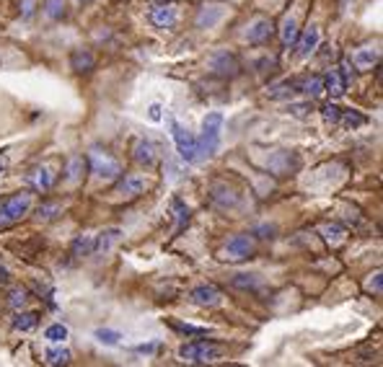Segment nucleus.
Segmentation results:
<instances>
[{"label": "nucleus", "mask_w": 383, "mask_h": 367, "mask_svg": "<svg viewBox=\"0 0 383 367\" xmlns=\"http://www.w3.org/2000/svg\"><path fill=\"white\" fill-rule=\"evenodd\" d=\"M223 114L221 111H210L202 120V132L197 137V161H204L218 150L223 135Z\"/></svg>", "instance_id": "nucleus-1"}, {"label": "nucleus", "mask_w": 383, "mask_h": 367, "mask_svg": "<svg viewBox=\"0 0 383 367\" xmlns=\"http://www.w3.org/2000/svg\"><path fill=\"white\" fill-rule=\"evenodd\" d=\"M179 357L184 362H192V365H207V362H218L223 357V347L215 342H207V339H200V342H189L179 350Z\"/></svg>", "instance_id": "nucleus-2"}, {"label": "nucleus", "mask_w": 383, "mask_h": 367, "mask_svg": "<svg viewBox=\"0 0 383 367\" xmlns=\"http://www.w3.org/2000/svg\"><path fill=\"white\" fill-rule=\"evenodd\" d=\"M85 161H88V166H91V171L99 176V179L104 181H114V179H120V173H122V166L117 158H111L106 150H102V147L96 145L88 150V155H85Z\"/></svg>", "instance_id": "nucleus-3"}, {"label": "nucleus", "mask_w": 383, "mask_h": 367, "mask_svg": "<svg viewBox=\"0 0 383 367\" xmlns=\"http://www.w3.org/2000/svg\"><path fill=\"white\" fill-rule=\"evenodd\" d=\"M32 205H34V194H32V192H18V194L8 196V199L0 205V225L18 222L24 215H29Z\"/></svg>", "instance_id": "nucleus-4"}, {"label": "nucleus", "mask_w": 383, "mask_h": 367, "mask_svg": "<svg viewBox=\"0 0 383 367\" xmlns=\"http://www.w3.org/2000/svg\"><path fill=\"white\" fill-rule=\"evenodd\" d=\"M148 21L155 26V29H174L176 21H179V6L174 0H155L148 6Z\"/></svg>", "instance_id": "nucleus-5"}, {"label": "nucleus", "mask_w": 383, "mask_h": 367, "mask_svg": "<svg viewBox=\"0 0 383 367\" xmlns=\"http://www.w3.org/2000/svg\"><path fill=\"white\" fill-rule=\"evenodd\" d=\"M254 251H256L254 236H251V233H241V236L228 238V243L223 246V259L239 264V261H246V259L254 257Z\"/></svg>", "instance_id": "nucleus-6"}, {"label": "nucleus", "mask_w": 383, "mask_h": 367, "mask_svg": "<svg viewBox=\"0 0 383 367\" xmlns=\"http://www.w3.org/2000/svg\"><path fill=\"white\" fill-rule=\"evenodd\" d=\"M169 127H171V137H174V143H176V150H179L181 161L195 163L197 161V137L192 135L187 127H181L171 114H169Z\"/></svg>", "instance_id": "nucleus-7"}, {"label": "nucleus", "mask_w": 383, "mask_h": 367, "mask_svg": "<svg viewBox=\"0 0 383 367\" xmlns=\"http://www.w3.org/2000/svg\"><path fill=\"white\" fill-rule=\"evenodd\" d=\"M210 70H213L215 75L221 78H236L239 75V60H236V55L228 50H218L210 55Z\"/></svg>", "instance_id": "nucleus-8"}, {"label": "nucleus", "mask_w": 383, "mask_h": 367, "mask_svg": "<svg viewBox=\"0 0 383 367\" xmlns=\"http://www.w3.org/2000/svg\"><path fill=\"white\" fill-rule=\"evenodd\" d=\"M225 13H228V6H223V3H204L202 8L197 10V29H215L225 18Z\"/></svg>", "instance_id": "nucleus-9"}, {"label": "nucleus", "mask_w": 383, "mask_h": 367, "mask_svg": "<svg viewBox=\"0 0 383 367\" xmlns=\"http://www.w3.org/2000/svg\"><path fill=\"white\" fill-rule=\"evenodd\" d=\"M274 34V24L270 21V18H264V16H256L249 21L246 26V42L249 44H264V42H270Z\"/></svg>", "instance_id": "nucleus-10"}, {"label": "nucleus", "mask_w": 383, "mask_h": 367, "mask_svg": "<svg viewBox=\"0 0 383 367\" xmlns=\"http://www.w3.org/2000/svg\"><path fill=\"white\" fill-rule=\"evenodd\" d=\"M319 42H321V31H319V26H308L306 31H300L298 39H295V57H298V60L311 57V55L316 52V47H319Z\"/></svg>", "instance_id": "nucleus-11"}, {"label": "nucleus", "mask_w": 383, "mask_h": 367, "mask_svg": "<svg viewBox=\"0 0 383 367\" xmlns=\"http://www.w3.org/2000/svg\"><path fill=\"white\" fill-rule=\"evenodd\" d=\"M221 290L215 285H197L195 290L189 292V303L197 308H215L221 305Z\"/></svg>", "instance_id": "nucleus-12"}, {"label": "nucleus", "mask_w": 383, "mask_h": 367, "mask_svg": "<svg viewBox=\"0 0 383 367\" xmlns=\"http://www.w3.org/2000/svg\"><path fill=\"white\" fill-rule=\"evenodd\" d=\"M117 194L125 196V199H135L145 192V179L140 173H120L117 179Z\"/></svg>", "instance_id": "nucleus-13"}, {"label": "nucleus", "mask_w": 383, "mask_h": 367, "mask_svg": "<svg viewBox=\"0 0 383 367\" xmlns=\"http://www.w3.org/2000/svg\"><path fill=\"white\" fill-rule=\"evenodd\" d=\"M210 202L215 207H221V210H236L241 202V196L228 187V184H215L210 189Z\"/></svg>", "instance_id": "nucleus-14"}, {"label": "nucleus", "mask_w": 383, "mask_h": 367, "mask_svg": "<svg viewBox=\"0 0 383 367\" xmlns=\"http://www.w3.org/2000/svg\"><path fill=\"white\" fill-rule=\"evenodd\" d=\"M26 184L34 189V192H50L55 187V173H52L50 166H36L32 173H26Z\"/></svg>", "instance_id": "nucleus-15"}, {"label": "nucleus", "mask_w": 383, "mask_h": 367, "mask_svg": "<svg viewBox=\"0 0 383 367\" xmlns=\"http://www.w3.org/2000/svg\"><path fill=\"white\" fill-rule=\"evenodd\" d=\"M321 83H323V94H329L332 99H342V96L347 94V83H344V78L340 75L337 68L329 70L326 75H321Z\"/></svg>", "instance_id": "nucleus-16"}, {"label": "nucleus", "mask_w": 383, "mask_h": 367, "mask_svg": "<svg viewBox=\"0 0 383 367\" xmlns=\"http://www.w3.org/2000/svg\"><path fill=\"white\" fill-rule=\"evenodd\" d=\"M267 96L272 101H282V99H293V96H300L298 91V78H288V80H280L274 86L267 88Z\"/></svg>", "instance_id": "nucleus-17"}, {"label": "nucleus", "mask_w": 383, "mask_h": 367, "mask_svg": "<svg viewBox=\"0 0 383 367\" xmlns=\"http://www.w3.org/2000/svg\"><path fill=\"white\" fill-rule=\"evenodd\" d=\"M120 240H122L120 228H106V231H102L99 236H94V254H106V251H111Z\"/></svg>", "instance_id": "nucleus-18"}, {"label": "nucleus", "mask_w": 383, "mask_h": 367, "mask_svg": "<svg viewBox=\"0 0 383 367\" xmlns=\"http://www.w3.org/2000/svg\"><path fill=\"white\" fill-rule=\"evenodd\" d=\"M155 153H158L155 145L151 140H145V137H140L135 145H132V158H135V163H140V166H153L155 158H158Z\"/></svg>", "instance_id": "nucleus-19"}, {"label": "nucleus", "mask_w": 383, "mask_h": 367, "mask_svg": "<svg viewBox=\"0 0 383 367\" xmlns=\"http://www.w3.org/2000/svg\"><path fill=\"white\" fill-rule=\"evenodd\" d=\"M319 233H321V238L326 240V243H332V246L342 243V240L349 236L347 228H344L342 222H323L321 228H319Z\"/></svg>", "instance_id": "nucleus-20"}, {"label": "nucleus", "mask_w": 383, "mask_h": 367, "mask_svg": "<svg viewBox=\"0 0 383 367\" xmlns=\"http://www.w3.org/2000/svg\"><path fill=\"white\" fill-rule=\"evenodd\" d=\"M85 166H88L85 155H70L68 163H65V179H68L70 184L81 181L83 179V173H85Z\"/></svg>", "instance_id": "nucleus-21"}, {"label": "nucleus", "mask_w": 383, "mask_h": 367, "mask_svg": "<svg viewBox=\"0 0 383 367\" xmlns=\"http://www.w3.org/2000/svg\"><path fill=\"white\" fill-rule=\"evenodd\" d=\"M352 65H355V70H370L373 65H378V50H373V47H363V50H358L355 55H352Z\"/></svg>", "instance_id": "nucleus-22"}, {"label": "nucleus", "mask_w": 383, "mask_h": 367, "mask_svg": "<svg viewBox=\"0 0 383 367\" xmlns=\"http://www.w3.org/2000/svg\"><path fill=\"white\" fill-rule=\"evenodd\" d=\"M298 91H300V96H321L323 94L321 75H300Z\"/></svg>", "instance_id": "nucleus-23"}, {"label": "nucleus", "mask_w": 383, "mask_h": 367, "mask_svg": "<svg viewBox=\"0 0 383 367\" xmlns=\"http://www.w3.org/2000/svg\"><path fill=\"white\" fill-rule=\"evenodd\" d=\"M233 287H236V290H259V285H262V277H259V274H246V272H239V274H233Z\"/></svg>", "instance_id": "nucleus-24"}, {"label": "nucleus", "mask_w": 383, "mask_h": 367, "mask_svg": "<svg viewBox=\"0 0 383 367\" xmlns=\"http://www.w3.org/2000/svg\"><path fill=\"white\" fill-rule=\"evenodd\" d=\"M70 65H73V70H78V73H88V70H94L96 60L88 50H76L73 57H70Z\"/></svg>", "instance_id": "nucleus-25"}, {"label": "nucleus", "mask_w": 383, "mask_h": 367, "mask_svg": "<svg viewBox=\"0 0 383 367\" xmlns=\"http://www.w3.org/2000/svg\"><path fill=\"white\" fill-rule=\"evenodd\" d=\"M298 34H300V29H298V21L295 18H285L282 21V29H280V39H282V44L285 47H290V44H295V39H298Z\"/></svg>", "instance_id": "nucleus-26"}, {"label": "nucleus", "mask_w": 383, "mask_h": 367, "mask_svg": "<svg viewBox=\"0 0 383 367\" xmlns=\"http://www.w3.org/2000/svg\"><path fill=\"white\" fill-rule=\"evenodd\" d=\"M36 324H39V313H34V310L16 313V318H13V329L16 331H32V329H36Z\"/></svg>", "instance_id": "nucleus-27"}, {"label": "nucleus", "mask_w": 383, "mask_h": 367, "mask_svg": "<svg viewBox=\"0 0 383 367\" xmlns=\"http://www.w3.org/2000/svg\"><path fill=\"white\" fill-rule=\"evenodd\" d=\"M76 259L81 257H91L94 254V236H78L76 240H73V251H70Z\"/></svg>", "instance_id": "nucleus-28"}, {"label": "nucleus", "mask_w": 383, "mask_h": 367, "mask_svg": "<svg viewBox=\"0 0 383 367\" xmlns=\"http://www.w3.org/2000/svg\"><path fill=\"white\" fill-rule=\"evenodd\" d=\"M42 10H44V16L52 18V21H62L65 18V0H44L42 3Z\"/></svg>", "instance_id": "nucleus-29"}, {"label": "nucleus", "mask_w": 383, "mask_h": 367, "mask_svg": "<svg viewBox=\"0 0 383 367\" xmlns=\"http://www.w3.org/2000/svg\"><path fill=\"white\" fill-rule=\"evenodd\" d=\"M171 210H174V217H176V233L184 228L189 222V217H192V210H189L181 199H171Z\"/></svg>", "instance_id": "nucleus-30"}, {"label": "nucleus", "mask_w": 383, "mask_h": 367, "mask_svg": "<svg viewBox=\"0 0 383 367\" xmlns=\"http://www.w3.org/2000/svg\"><path fill=\"white\" fill-rule=\"evenodd\" d=\"M365 117L360 114V111L355 109H342V117H340V124L342 127H347V129H355L360 127V124H365Z\"/></svg>", "instance_id": "nucleus-31"}, {"label": "nucleus", "mask_w": 383, "mask_h": 367, "mask_svg": "<svg viewBox=\"0 0 383 367\" xmlns=\"http://www.w3.org/2000/svg\"><path fill=\"white\" fill-rule=\"evenodd\" d=\"M44 339L52 344H62L65 339H68V326L62 324H52L47 326V331H44Z\"/></svg>", "instance_id": "nucleus-32"}, {"label": "nucleus", "mask_w": 383, "mask_h": 367, "mask_svg": "<svg viewBox=\"0 0 383 367\" xmlns=\"http://www.w3.org/2000/svg\"><path fill=\"white\" fill-rule=\"evenodd\" d=\"M44 362L52 367H57V365H68L70 362V352L68 350H47L44 352Z\"/></svg>", "instance_id": "nucleus-33"}, {"label": "nucleus", "mask_w": 383, "mask_h": 367, "mask_svg": "<svg viewBox=\"0 0 383 367\" xmlns=\"http://www.w3.org/2000/svg\"><path fill=\"white\" fill-rule=\"evenodd\" d=\"M321 117H323V122L326 124H340V117H342V109L337 106V103H332V101H326V103H321Z\"/></svg>", "instance_id": "nucleus-34"}, {"label": "nucleus", "mask_w": 383, "mask_h": 367, "mask_svg": "<svg viewBox=\"0 0 383 367\" xmlns=\"http://www.w3.org/2000/svg\"><path fill=\"white\" fill-rule=\"evenodd\" d=\"M171 329H176L181 333H189V336H207L210 329H204V326H192V324H181V321H169Z\"/></svg>", "instance_id": "nucleus-35"}, {"label": "nucleus", "mask_w": 383, "mask_h": 367, "mask_svg": "<svg viewBox=\"0 0 383 367\" xmlns=\"http://www.w3.org/2000/svg\"><path fill=\"white\" fill-rule=\"evenodd\" d=\"M94 336L102 344H106V347H114V344H120V339H122V333L114 331V329H99V331H96Z\"/></svg>", "instance_id": "nucleus-36"}, {"label": "nucleus", "mask_w": 383, "mask_h": 367, "mask_svg": "<svg viewBox=\"0 0 383 367\" xmlns=\"http://www.w3.org/2000/svg\"><path fill=\"white\" fill-rule=\"evenodd\" d=\"M8 303H11V308H24L26 303H29V292L24 290V287H16V290H11V295H8Z\"/></svg>", "instance_id": "nucleus-37"}, {"label": "nucleus", "mask_w": 383, "mask_h": 367, "mask_svg": "<svg viewBox=\"0 0 383 367\" xmlns=\"http://www.w3.org/2000/svg\"><path fill=\"white\" fill-rule=\"evenodd\" d=\"M57 213H60V205H55V202H50V205H42L39 210H36V215H39L42 220H55V217H57Z\"/></svg>", "instance_id": "nucleus-38"}, {"label": "nucleus", "mask_w": 383, "mask_h": 367, "mask_svg": "<svg viewBox=\"0 0 383 367\" xmlns=\"http://www.w3.org/2000/svg\"><path fill=\"white\" fill-rule=\"evenodd\" d=\"M337 70H340V75L344 78V83H347V86H349V80H355V65H352L349 60H342Z\"/></svg>", "instance_id": "nucleus-39"}, {"label": "nucleus", "mask_w": 383, "mask_h": 367, "mask_svg": "<svg viewBox=\"0 0 383 367\" xmlns=\"http://www.w3.org/2000/svg\"><path fill=\"white\" fill-rule=\"evenodd\" d=\"M274 233H277L274 225H256L254 231H251V236H256V238H274Z\"/></svg>", "instance_id": "nucleus-40"}, {"label": "nucleus", "mask_w": 383, "mask_h": 367, "mask_svg": "<svg viewBox=\"0 0 383 367\" xmlns=\"http://www.w3.org/2000/svg\"><path fill=\"white\" fill-rule=\"evenodd\" d=\"M21 8H24V18L34 16V0H21Z\"/></svg>", "instance_id": "nucleus-41"}, {"label": "nucleus", "mask_w": 383, "mask_h": 367, "mask_svg": "<svg viewBox=\"0 0 383 367\" xmlns=\"http://www.w3.org/2000/svg\"><path fill=\"white\" fill-rule=\"evenodd\" d=\"M256 68H259V73H267V68H270V70L277 68V62H274V60H267V57H264V60L256 62Z\"/></svg>", "instance_id": "nucleus-42"}, {"label": "nucleus", "mask_w": 383, "mask_h": 367, "mask_svg": "<svg viewBox=\"0 0 383 367\" xmlns=\"http://www.w3.org/2000/svg\"><path fill=\"white\" fill-rule=\"evenodd\" d=\"M161 103H153V106H151V120L153 122H161Z\"/></svg>", "instance_id": "nucleus-43"}, {"label": "nucleus", "mask_w": 383, "mask_h": 367, "mask_svg": "<svg viewBox=\"0 0 383 367\" xmlns=\"http://www.w3.org/2000/svg\"><path fill=\"white\" fill-rule=\"evenodd\" d=\"M155 350H158V344H140L137 347V352H143V354H153Z\"/></svg>", "instance_id": "nucleus-44"}, {"label": "nucleus", "mask_w": 383, "mask_h": 367, "mask_svg": "<svg viewBox=\"0 0 383 367\" xmlns=\"http://www.w3.org/2000/svg\"><path fill=\"white\" fill-rule=\"evenodd\" d=\"M6 168H8V158H6V155H3V158H0V176H3V173H6Z\"/></svg>", "instance_id": "nucleus-45"}, {"label": "nucleus", "mask_w": 383, "mask_h": 367, "mask_svg": "<svg viewBox=\"0 0 383 367\" xmlns=\"http://www.w3.org/2000/svg\"><path fill=\"white\" fill-rule=\"evenodd\" d=\"M0 282H8V272L6 269H0Z\"/></svg>", "instance_id": "nucleus-46"}, {"label": "nucleus", "mask_w": 383, "mask_h": 367, "mask_svg": "<svg viewBox=\"0 0 383 367\" xmlns=\"http://www.w3.org/2000/svg\"><path fill=\"white\" fill-rule=\"evenodd\" d=\"M81 3H91V0H81Z\"/></svg>", "instance_id": "nucleus-47"}]
</instances>
